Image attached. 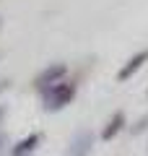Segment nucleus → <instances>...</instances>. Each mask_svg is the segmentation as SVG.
Masks as SVG:
<instances>
[{"mask_svg":"<svg viewBox=\"0 0 148 156\" xmlns=\"http://www.w3.org/2000/svg\"><path fill=\"white\" fill-rule=\"evenodd\" d=\"M146 60H148V50H143V52H138V55H132L130 60H127V65L120 70V76H117V78H120V81H127V78H130V76H132V73H135Z\"/></svg>","mask_w":148,"mask_h":156,"instance_id":"5","label":"nucleus"},{"mask_svg":"<svg viewBox=\"0 0 148 156\" xmlns=\"http://www.w3.org/2000/svg\"><path fill=\"white\" fill-rule=\"evenodd\" d=\"M91 146H93V133L91 130H81L70 140V148H68L65 156H88L91 154Z\"/></svg>","mask_w":148,"mask_h":156,"instance_id":"3","label":"nucleus"},{"mask_svg":"<svg viewBox=\"0 0 148 156\" xmlns=\"http://www.w3.org/2000/svg\"><path fill=\"white\" fill-rule=\"evenodd\" d=\"M143 130H148V115L143 117L140 122H135V125H132V130H130V133H132V135H138V133H143Z\"/></svg>","mask_w":148,"mask_h":156,"instance_id":"7","label":"nucleus"},{"mask_svg":"<svg viewBox=\"0 0 148 156\" xmlns=\"http://www.w3.org/2000/svg\"><path fill=\"white\" fill-rule=\"evenodd\" d=\"M73 96H76V83H70V81H60V83H55L52 89L42 91L44 109L47 112H57V109H62V107H68L73 101Z\"/></svg>","mask_w":148,"mask_h":156,"instance_id":"1","label":"nucleus"},{"mask_svg":"<svg viewBox=\"0 0 148 156\" xmlns=\"http://www.w3.org/2000/svg\"><path fill=\"white\" fill-rule=\"evenodd\" d=\"M5 112H8V107H5V104H0V122H3V117H5Z\"/></svg>","mask_w":148,"mask_h":156,"instance_id":"10","label":"nucleus"},{"mask_svg":"<svg viewBox=\"0 0 148 156\" xmlns=\"http://www.w3.org/2000/svg\"><path fill=\"white\" fill-rule=\"evenodd\" d=\"M122 125H125V115H122V112H117V115L109 120V125L101 130V138H104V140H112V138L122 130Z\"/></svg>","mask_w":148,"mask_h":156,"instance_id":"6","label":"nucleus"},{"mask_svg":"<svg viewBox=\"0 0 148 156\" xmlns=\"http://www.w3.org/2000/svg\"><path fill=\"white\" fill-rule=\"evenodd\" d=\"M65 73H68V65H65V62H52V65H47V68L37 76L34 86H37V91L42 94V91L52 89L55 83H60L62 78H65Z\"/></svg>","mask_w":148,"mask_h":156,"instance_id":"2","label":"nucleus"},{"mask_svg":"<svg viewBox=\"0 0 148 156\" xmlns=\"http://www.w3.org/2000/svg\"><path fill=\"white\" fill-rule=\"evenodd\" d=\"M39 140H42V135H39V133H31V135H26L23 140H18V143L11 148V156H31L34 151H37Z\"/></svg>","mask_w":148,"mask_h":156,"instance_id":"4","label":"nucleus"},{"mask_svg":"<svg viewBox=\"0 0 148 156\" xmlns=\"http://www.w3.org/2000/svg\"><path fill=\"white\" fill-rule=\"evenodd\" d=\"M5 143H8V138H5V135H3V133H0V156L5 154Z\"/></svg>","mask_w":148,"mask_h":156,"instance_id":"9","label":"nucleus"},{"mask_svg":"<svg viewBox=\"0 0 148 156\" xmlns=\"http://www.w3.org/2000/svg\"><path fill=\"white\" fill-rule=\"evenodd\" d=\"M8 89H11V81H8V78H0V94L8 91Z\"/></svg>","mask_w":148,"mask_h":156,"instance_id":"8","label":"nucleus"}]
</instances>
